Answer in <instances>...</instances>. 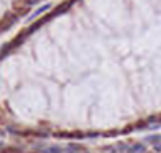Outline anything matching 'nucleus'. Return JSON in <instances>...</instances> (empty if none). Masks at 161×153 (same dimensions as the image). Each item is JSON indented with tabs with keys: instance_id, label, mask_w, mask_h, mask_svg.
Masks as SVG:
<instances>
[{
	"instance_id": "20e7f679",
	"label": "nucleus",
	"mask_w": 161,
	"mask_h": 153,
	"mask_svg": "<svg viewBox=\"0 0 161 153\" xmlns=\"http://www.w3.org/2000/svg\"><path fill=\"white\" fill-rule=\"evenodd\" d=\"M80 148L79 145H74V144H70L68 145V150H66V153H80Z\"/></svg>"
},
{
	"instance_id": "f257e3e1",
	"label": "nucleus",
	"mask_w": 161,
	"mask_h": 153,
	"mask_svg": "<svg viewBox=\"0 0 161 153\" xmlns=\"http://www.w3.org/2000/svg\"><path fill=\"white\" fill-rule=\"evenodd\" d=\"M47 10H51V3H46V5H43V6H39V8L33 13V14H30V16H29V19H27V21H33L35 18H38L39 14H43V13H44V11H47Z\"/></svg>"
},
{
	"instance_id": "39448f33",
	"label": "nucleus",
	"mask_w": 161,
	"mask_h": 153,
	"mask_svg": "<svg viewBox=\"0 0 161 153\" xmlns=\"http://www.w3.org/2000/svg\"><path fill=\"white\" fill-rule=\"evenodd\" d=\"M43 153H62V148H60V147H49V148H46Z\"/></svg>"
},
{
	"instance_id": "423d86ee",
	"label": "nucleus",
	"mask_w": 161,
	"mask_h": 153,
	"mask_svg": "<svg viewBox=\"0 0 161 153\" xmlns=\"http://www.w3.org/2000/svg\"><path fill=\"white\" fill-rule=\"evenodd\" d=\"M155 148H156V151H161V145H155Z\"/></svg>"
},
{
	"instance_id": "7ed1b4c3",
	"label": "nucleus",
	"mask_w": 161,
	"mask_h": 153,
	"mask_svg": "<svg viewBox=\"0 0 161 153\" xmlns=\"http://www.w3.org/2000/svg\"><path fill=\"white\" fill-rule=\"evenodd\" d=\"M145 141L150 142V144H156V142L161 141V136H159V134H152V136H149V137H145Z\"/></svg>"
},
{
	"instance_id": "f03ea898",
	"label": "nucleus",
	"mask_w": 161,
	"mask_h": 153,
	"mask_svg": "<svg viewBox=\"0 0 161 153\" xmlns=\"http://www.w3.org/2000/svg\"><path fill=\"white\" fill-rule=\"evenodd\" d=\"M130 153H145V147L142 144H134L130 147Z\"/></svg>"
}]
</instances>
